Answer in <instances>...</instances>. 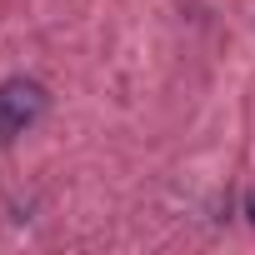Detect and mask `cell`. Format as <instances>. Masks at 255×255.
Instances as JSON below:
<instances>
[{
	"label": "cell",
	"mask_w": 255,
	"mask_h": 255,
	"mask_svg": "<svg viewBox=\"0 0 255 255\" xmlns=\"http://www.w3.org/2000/svg\"><path fill=\"white\" fill-rule=\"evenodd\" d=\"M40 115H45V85H35V80H5L0 85V140H15Z\"/></svg>",
	"instance_id": "obj_1"
},
{
	"label": "cell",
	"mask_w": 255,
	"mask_h": 255,
	"mask_svg": "<svg viewBox=\"0 0 255 255\" xmlns=\"http://www.w3.org/2000/svg\"><path fill=\"white\" fill-rule=\"evenodd\" d=\"M250 220H255V195H250Z\"/></svg>",
	"instance_id": "obj_2"
}]
</instances>
